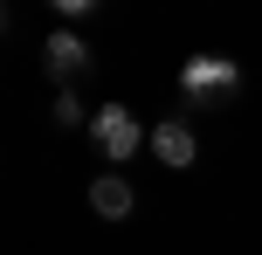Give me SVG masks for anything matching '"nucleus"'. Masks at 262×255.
<instances>
[{
	"label": "nucleus",
	"mask_w": 262,
	"mask_h": 255,
	"mask_svg": "<svg viewBox=\"0 0 262 255\" xmlns=\"http://www.w3.org/2000/svg\"><path fill=\"white\" fill-rule=\"evenodd\" d=\"M90 145L104 152L111 166H124V159H138V145H152V131L138 124V110H131V104H97V118H90Z\"/></svg>",
	"instance_id": "1"
},
{
	"label": "nucleus",
	"mask_w": 262,
	"mask_h": 255,
	"mask_svg": "<svg viewBox=\"0 0 262 255\" xmlns=\"http://www.w3.org/2000/svg\"><path fill=\"white\" fill-rule=\"evenodd\" d=\"M242 90V62L235 55H186L180 62V97L186 104H207V97Z\"/></svg>",
	"instance_id": "2"
},
{
	"label": "nucleus",
	"mask_w": 262,
	"mask_h": 255,
	"mask_svg": "<svg viewBox=\"0 0 262 255\" xmlns=\"http://www.w3.org/2000/svg\"><path fill=\"white\" fill-rule=\"evenodd\" d=\"M41 69H49V76L69 90V83H76L83 69H90V41H83L76 28H55V35L41 41Z\"/></svg>",
	"instance_id": "3"
},
{
	"label": "nucleus",
	"mask_w": 262,
	"mask_h": 255,
	"mask_svg": "<svg viewBox=\"0 0 262 255\" xmlns=\"http://www.w3.org/2000/svg\"><path fill=\"white\" fill-rule=\"evenodd\" d=\"M152 152H159V166L186 173L193 152H200V138H193V124H186V118H159V124H152Z\"/></svg>",
	"instance_id": "4"
},
{
	"label": "nucleus",
	"mask_w": 262,
	"mask_h": 255,
	"mask_svg": "<svg viewBox=\"0 0 262 255\" xmlns=\"http://www.w3.org/2000/svg\"><path fill=\"white\" fill-rule=\"evenodd\" d=\"M131 207H138V193H131L124 173H97L90 179V214L97 221H131Z\"/></svg>",
	"instance_id": "5"
},
{
	"label": "nucleus",
	"mask_w": 262,
	"mask_h": 255,
	"mask_svg": "<svg viewBox=\"0 0 262 255\" xmlns=\"http://www.w3.org/2000/svg\"><path fill=\"white\" fill-rule=\"evenodd\" d=\"M49 118H55V124H90V118H97V110H90V104H83V97H76V90H55V104H49Z\"/></svg>",
	"instance_id": "6"
}]
</instances>
